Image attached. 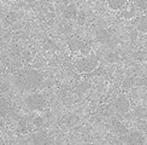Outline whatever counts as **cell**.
<instances>
[{
  "label": "cell",
  "instance_id": "6da1fadb",
  "mask_svg": "<svg viewBox=\"0 0 147 145\" xmlns=\"http://www.w3.org/2000/svg\"><path fill=\"white\" fill-rule=\"evenodd\" d=\"M42 81H44V76L41 75V72L33 69L22 70L12 77L13 86L22 92H28L38 88Z\"/></svg>",
  "mask_w": 147,
  "mask_h": 145
},
{
  "label": "cell",
  "instance_id": "7a4b0ae2",
  "mask_svg": "<svg viewBox=\"0 0 147 145\" xmlns=\"http://www.w3.org/2000/svg\"><path fill=\"white\" fill-rule=\"evenodd\" d=\"M26 103L33 110H40L45 106V98L40 94H29L26 98Z\"/></svg>",
  "mask_w": 147,
  "mask_h": 145
},
{
  "label": "cell",
  "instance_id": "3957f363",
  "mask_svg": "<svg viewBox=\"0 0 147 145\" xmlns=\"http://www.w3.org/2000/svg\"><path fill=\"white\" fill-rule=\"evenodd\" d=\"M98 64V59L95 56H90L87 58L81 59L77 62V69L80 71H92Z\"/></svg>",
  "mask_w": 147,
  "mask_h": 145
},
{
  "label": "cell",
  "instance_id": "277c9868",
  "mask_svg": "<svg viewBox=\"0 0 147 145\" xmlns=\"http://www.w3.org/2000/svg\"><path fill=\"white\" fill-rule=\"evenodd\" d=\"M121 140L125 144H142L144 143V136L138 131L130 132L129 134H124V137L121 138Z\"/></svg>",
  "mask_w": 147,
  "mask_h": 145
},
{
  "label": "cell",
  "instance_id": "5b68a950",
  "mask_svg": "<svg viewBox=\"0 0 147 145\" xmlns=\"http://www.w3.org/2000/svg\"><path fill=\"white\" fill-rule=\"evenodd\" d=\"M96 39L99 40L100 42H102L104 45H109V46L113 45V38L111 36V34H110L105 29L98 30L96 32Z\"/></svg>",
  "mask_w": 147,
  "mask_h": 145
},
{
  "label": "cell",
  "instance_id": "8992f818",
  "mask_svg": "<svg viewBox=\"0 0 147 145\" xmlns=\"http://www.w3.org/2000/svg\"><path fill=\"white\" fill-rule=\"evenodd\" d=\"M115 108L118 112L124 114L129 110V102H128L124 97H119V98H117L115 102Z\"/></svg>",
  "mask_w": 147,
  "mask_h": 145
},
{
  "label": "cell",
  "instance_id": "52a82bcc",
  "mask_svg": "<svg viewBox=\"0 0 147 145\" xmlns=\"http://www.w3.org/2000/svg\"><path fill=\"white\" fill-rule=\"evenodd\" d=\"M63 15L65 18H68V20H72V18H75L77 16V9L74 5H70L66 9H64Z\"/></svg>",
  "mask_w": 147,
  "mask_h": 145
},
{
  "label": "cell",
  "instance_id": "ba28073f",
  "mask_svg": "<svg viewBox=\"0 0 147 145\" xmlns=\"http://www.w3.org/2000/svg\"><path fill=\"white\" fill-rule=\"evenodd\" d=\"M112 128H113V131L116 133H118V134H123L124 136V134L128 133V129L121 122H118V121H113L112 122Z\"/></svg>",
  "mask_w": 147,
  "mask_h": 145
},
{
  "label": "cell",
  "instance_id": "9c48e42d",
  "mask_svg": "<svg viewBox=\"0 0 147 145\" xmlns=\"http://www.w3.org/2000/svg\"><path fill=\"white\" fill-rule=\"evenodd\" d=\"M106 1L112 10H118L125 4L127 0H106Z\"/></svg>",
  "mask_w": 147,
  "mask_h": 145
},
{
  "label": "cell",
  "instance_id": "30bf717a",
  "mask_svg": "<svg viewBox=\"0 0 147 145\" xmlns=\"http://www.w3.org/2000/svg\"><path fill=\"white\" fill-rule=\"evenodd\" d=\"M33 142L35 144H41V143H46L47 142V137L45 133H38L33 137Z\"/></svg>",
  "mask_w": 147,
  "mask_h": 145
},
{
  "label": "cell",
  "instance_id": "8fae6325",
  "mask_svg": "<svg viewBox=\"0 0 147 145\" xmlns=\"http://www.w3.org/2000/svg\"><path fill=\"white\" fill-rule=\"evenodd\" d=\"M69 46L72 48V50H80V48H82L83 44L80 40H76V39H74V40H70L69 41Z\"/></svg>",
  "mask_w": 147,
  "mask_h": 145
},
{
  "label": "cell",
  "instance_id": "7c38bea8",
  "mask_svg": "<svg viewBox=\"0 0 147 145\" xmlns=\"http://www.w3.org/2000/svg\"><path fill=\"white\" fill-rule=\"evenodd\" d=\"M138 29L141 30V32H147V17H142L141 20L139 21Z\"/></svg>",
  "mask_w": 147,
  "mask_h": 145
},
{
  "label": "cell",
  "instance_id": "4fadbf2b",
  "mask_svg": "<svg viewBox=\"0 0 147 145\" xmlns=\"http://www.w3.org/2000/svg\"><path fill=\"white\" fill-rule=\"evenodd\" d=\"M136 6L140 10H147V0H136Z\"/></svg>",
  "mask_w": 147,
  "mask_h": 145
},
{
  "label": "cell",
  "instance_id": "5bb4252c",
  "mask_svg": "<svg viewBox=\"0 0 147 145\" xmlns=\"http://www.w3.org/2000/svg\"><path fill=\"white\" fill-rule=\"evenodd\" d=\"M7 21H9V22L16 21V15H15V14H10V15L7 16Z\"/></svg>",
  "mask_w": 147,
  "mask_h": 145
},
{
  "label": "cell",
  "instance_id": "9a60e30c",
  "mask_svg": "<svg viewBox=\"0 0 147 145\" xmlns=\"http://www.w3.org/2000/svg\"><path fill=\"white\" fill-rule=\"evenodd\" d=\"M83 21H84V17H83V14L81 12V16L78 15V23H80V24H82V23H83Z\"/></svg>",
  "mask_w": 147,
  "mask_h": 145
},
{
  "label": "cell",
  "instance_id": "2e32d148",
  "mask_svg": "<svg viewBox=\"0 0 147 145\" xmlns=\"http://www.w3.org/2000/svg\"><path fill=\"white\" fill-rule=\"evenodd\" d=\"M41 123H42V119H41V117H39V119L35 120V125H36V126H40Z\"/></svg>",
  "mask_w": 147,
  "mask_h": 145
}]
</instances>
